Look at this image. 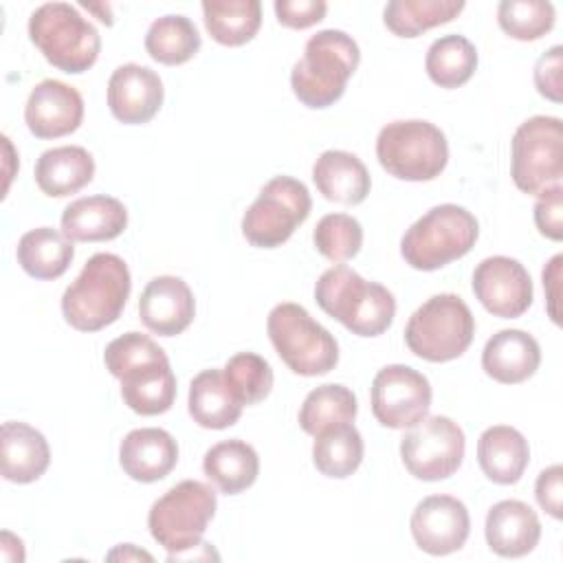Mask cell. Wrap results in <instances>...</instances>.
Masks as SVG:
<instances>
[{"mask_svg":"<svg viewBox=\"0 0 563 563\" xmlns=\"http://www.w3.org/2000/svg\"><path fill=\"white\" fill-rule=\"evenodd\" d=\"M308 187L290 176H275L242 216V235L257 249L282 246L310 216Z\"/></svg>","mask_w":563,"mask_h":563,"instance_id":"cell-11","label":"cell"},{"mask_svg":"<svg viewBox=\"0 0 563 563\" xmlns=\"http://www.w3.org/2000/svg\"><path fill=\"white\" fill-rule=\"evenodd\" d=\"M475 336V317L462 297L440 292L427 299L407 321V347L429 361L446 363L462 356Z\"/></svg>","mask_w":563,"mask_h":563,"instance_id":"cell-7","label":"cell"},{"mask_svg":"<svg viewBox=\"0 0 563 563\" xmlns=\"http://www.w3.org/2000/svg\"><path fill=\"white\" fill-rule=\"evenodd\" d=\"M363 438L358 429L350 424L330 427L314 435L312 462L317 471L325 477L343 479L350 477L363 462Z\"/></svg>","mask_w":563,"mask_h":563,"instance_id":"cell-33","label":"cell"},{"mask_svg":"<svg viewBox=\"0 0 563 563\" xmlns=\"http://www.w3.org/2000/svg\"><path fill=\"white\" fill-rule=\"evenodd\" d=\"M123 402L141 416H158L172 409L176 398V376L169 358H154L128 367L121 376Z\"/></svg>","mask_w":563,"mask_h":563,"instance_id":"cell-24","label":"cell"},{"mask_svg":"<svg viewBox=\"0 0 563 563\" xmlns=\"http://www.w3.org/2000/svg\"><path fill=\"white\" fill-rule=\"evenodd\" d=\"M475 216L453 202L431 207L400 240L402 260L416 271H438L464 257L477 242Z\"/></svg>","mask_w":563,"mask_h":563,"instance_id":"cell-4","label":"cell"},{"mask_svg":"<svg viewBox=\"0 0 563 563\" xmlns=\"http://www.w3.org/2000/svg\"><path fill=\"white\" fill-rule=\"evenodd\" d=\"M73 257V242L51 227L31 229L18 242V264L26 275L35 279L62 277L68 271Z\"/></svg>","mask_w":563,"mask_h":563,"instance_id":"cell-30","label":"cell"},{"mask_svg":"<svg viewBox=\"0 0 563 563\" xmlns=\"http://www.w3.org/2000/svg\"><path fill=\"white\" fill-rule=\"evenodd\" d=\"M24 121L37 139L66 136L84 121V99L77 88L59 79H44L26 99Z\"/></svg>","mask_w":563,"mask_h":563,"instance_id":"cell-16","label":"cell"},{"mask_svg":"<svg viewBox=\"0 0 563 563\" xmlns=\"http://www.w3.org/2000/svg\"><path fill=\"white\" fill-rule=\"evenodd\" d=\"M411 537L420 550L433 556L457 552L471 532V517L457 497L429 495L411 512Z\"/></svg>","mask_w":563,"mask_h":563,"instance_id":"cell-15","label":"cell"},{"mask_svg":"<svg viewBox=\"0 0 563 563\" xmlns=\"http://www.w3.org/2000/svg\"><path fill=\"white\" fill-rule=\"evenodd\" d=\"M128 264L114 253H95L64 290L62 314L79 332H97L114 323L130 297Z\"/></svg>","mask_w":563,"mask_h":563,"instance_id":"cell-1","label":"cell"},{"mask_svg":"<svg viewBox=\"0 0 563 563\" xmlns=\"http://www.w3.org/2000/svg\"><path fill=\"white\" fill-rule=\"evenodd\" d=\"M202 15L207 33L222 46H242L262 26L260 0H205Z\"/></svg>","mask_w":563,"mask_h":563,"instance_id":"cell-31","label":"cell"},{"mask_svg":"<svg viewBox=\"0 0 563 563\" xmlns=\"http://www.w3.org/2000/svg\"><path fill=\"white\" fill-rule=\"evenodd\" d=\"M0 464L2 477L7 482L31 484L40 479L51 464V449L46 438L26 422H2Z\"/></svg>","mask_w":563,"mask_h":563,"instance_id":"cell-23","label":"cell"},{"mask_svg":"<svg viewBox=\"0 0 563 563\" xmlns=\"http://www.w3.org/2000/svg\"><path fill=\"white\" fill-rule=\"evenodd\" d=\"M81 7H86L88 11H95L99 13V20L108 26H112V15H110V9L106 4H90V2H81Z\"/></svg>","mask_w":563,"mask_h":563,"instance_id":"cell-47","label":"cell"},{"mask_svg":"<svg viewBox=\"0 0 563 563\" xmlns=\"http://www.w3.org/2000/svg\"><path fill=\"white\" fill-rule=\"evenodd\" d=\"M161 77L141 64H123L108 79V108L112 117L128 125L152 121L163 106Z\"/></svg>","mask_w":563,"mask_h":563,"instance_id":"cell-17","label":"cell"},{"mask_svg":"<svg viewBox=\"0 0 563 563\" xmlns=\"http://www.w3.org/2000/svg\"><path fill=\"white\" fill-rule=\"evenodd\" d=\"M561 264H563V255H554L548 266L543 268V288H545V299H548V314L554 323H561L559 319V282H561Z\"/></svg>","mask_w":563,"mask_h":563,"instance_id":"cell-45","label":"cell"},{"mask_svg":"<svg viewBox=\"0 0 563 563\" xmlns=\"http://www.w3.org/2000/svg\"><path fill=\"white\" fill-rule=\"evenodd\" d=\"M108 559H110V561H114V559H121V561H130V559H145V561H152V554L145 552V550L134 548L132 543H123V545L114 548L112 552H108Z\"/></svg>","mask_w":563,"mask_h":563,"instance_id":"cell-46","label":"cell"},{"mask_svg":"<svg viewBox=\"0 0 563 563\" xmlns=\"http://www.w3.org/2000/svg\"><path fill=\"white\" fill-rule=\"evenodd\" d=\"M29 37L57 70L79 75L101 51L99 31L68 2H46L29 18Z\"/></svg>","mask_w":563,"mask_h":563,"instance_id":"cell-5","label":"cell"},{"mask_svg":"<svg viewBox=\"0 0 563 563\" xmlns=\"http://www.w3.org/2000/svg\"><path fill=\"white\" fill-rule=\"evenodd\" d=\"M561 479H563V468L561 464H552L545 471L539 473L537 484H534V497L539 501V506L554 519H561Z\"/></svg>","mask_w":563,"mask_h":563,"instance_id":"cell-44","label":"cell"},{"mask_svg":"<svg viewBox=\"0 0 563 563\" xmlns=\"http://www.w3.org/2000/svg\"><path fill=\"white\" fill-rule=\"evenodd\" d=\"M222 374L244 407L262 402L273 389V369L268 361L253 352H240L231 356L222 367Z\"/></svg>","mask_w":563,"mask_h":563,"instance_id":"cell-38","label":"cell"},{"mask_svg":"<svg viewBox=\"0 0 563 563\" xmlns=\"http://www.w3.org/2000/svg\"><path fill=\"white\" fill-rule=\"evenodd\" d=\"M541 363V347L537 339L523 330H499L482 350L484 372L504 385L528 380Z\"/></svg>","mask_w":563,"mask_h":563,"instance_id":"cell-22","label":"cell"},{"mask_svg":"<svg viewBox=\"0 0 563 563\" xmlns=\"http://www.w3.org/2000/svg\"><path fill=\"white\" fill-rule=\"evenodd\" d=\"M563 46H552L548 48L534 64V86L541 97L561 103L563 99Z\"/></svg>","mask_w":563,"mask_h":563,"instance_id":"cell-42","label":"cell"},{"mask_svg":"<svg viewBox=\"0 0 563 563\" xmlns=\"http://www.w3.org/2000/svg\"><path fill=\"white\" fill-rule=\"evenodd\" d=\"M266 330L279 358L299 376H321L339 363L336 339L299 303H277L268 312Z\"/></svg>","mask_w":563,"mask_h":563,"instance_id":"cell-9","label":"cell"},{"mask_svg":"<svg viewBox=\"0 0 563 563\" xmlns=\"http://www.w3.org/2000/svg\"><path fill=\"white\" fill-rule=\"evenodd\" d=\"M429 79L440 88L464 86L477 68V48L464 35L449 33L438 37L424 57Z\"/></svg>","mask_w":563,"mask_h":563,"instance_id":"cell-32","label":"cell"},{"mask_svg":"<svg viewBox=\"0 0 563 563\" xmlns=\"http://www.w3.org/2000/svg\"><path fill=\"white\" fill-rule=\"evenodd\" d=\"M356 411L358 405L354 391L345 385L328 383L306 396L299 409V427L308 435H317L330 427L354 422Z\"/></svg>","mask_w":563,"mask_h":563,"instance_id":"cell-36","label":"cell"},{"mask_svg":"<svg viewBox=\"0 0 563 563\" xmlns=\"http://www.w3.org/2000/svg\"><path fill=\"white\" fill-rule=\"evenodd\" d=\"M477 462L490 482L501 486L517 484L530 462L528 440L515 427H488L477 440Z\"/></svg>","mask_w":563,"mask_h":563,"instance_id":"cell-26","label":"cell"},{"mask_svg":"<svg viewBox=\"0 0 563 563\" xmlns=\"http://www.w3.org/2000/svg\"><path fill=\"white\" fill-rule=\"evenodd\" d=\"M464 431L446 416H429L409 427L400 440L405 468L422 482L451 477L464 460Z\"/></svg>","mask_w":563,"mask_h":563,"instance_id":"cell-12","label":"cell"},{"mask_svg":"<svg viewBox=\"0 0 563 563\" xmlns=\"http://www.w3.org/2000/svg\"><path fill=\"white\" fill-rule=\"evenodd\" d=\"M314 299L325 314L358 336L383 334L396 314L394 295L383 284L363 279L345 264L321 273L314 286Z\"/></svg>","mask_w":563,"mask_h":563,"instance_id":"cell-3","label":"cell"},{"mask_svg":"<svg viewBox=\"0 0 563 563\" xmlns=\"http://www.w3.org/2000/svg\"><path fill=\"white\" fill-rule=\"evenodd\" d=\"M189 416L205 429L233 427L244 405L231 391L222 369H202L189 385Z\"/></svg>","mask_w":563,"mask_h":563,"instance_id":"cell-28","label":"cell"},{"mask_svg":"<svg viewBox=\"0 0 563 563\" xmlns=\"http://www.w3.org/2000/svg\"><path fill=\"white\" fill-rule=\"evenodd\" d=\"M178 462V444L165 429L143 427L130 431L119 446V464L134 482L152 484L167 477Z\"/></svg>","mask_w":563,"mask_h":563,"instance_id":"cell-19","label":"cell"},{"mask_svg":"<svg viewBox=\"0 0 563 563\" xmlns=\"http://www.w3.org/2000/svg\"><path fill=\"white\" fill-rule=\"evenodd\" d=\"M312 242L325 260L347 262L363 246V227L347 213H328L317 222Z\"/></svg>","mask_w":563,"mask_h":563,"instance_id":"cell-39","label":"cell"},{"mask_svg":"<svg viewBox=\"0 0 563 563\" xmlns=\"http://www.w3.org/2000/svg\"><path fill=\"white\" fill-rule=\"evenodd\" d=\"M372 413L387 429H409L427 418L431 385L409 365H385L372 380Z\"/></svg>","mask_w":563,"mask_h":563,"instance_id":"cell-13","label":"cell"},{"mask_svg":"<svg viewBox=\"0 0 563 563\" xmlns=\"http://www.w3.org/2000/svg\"><path fill=\"white\" fill-rule=\"evenodd\" d=\"M312 180L325 200L341 205H361L372 187L363 161L343 150H325L312 165Z\"/></svg>","mask_w":563,"mask_h":563,"instance_id":"cell-25","label":"cell"},{"mask_svg":"<svg viewBox=\"0 0 563 563\" xmlns=\"http://www.w3.org/2000/svg\"><path fill=\"white\" fill-rule=\"evenodd\" d=\"M376 158L394 178L433 180L449 163V143L444 132L429 121H391L378 132Z\"/></svg>","mask_w":563,"mask_h":563,"instance_id":"cell-8","label":"cell"},{"mask_svg":"<svg viewBox=\"0 0 563 563\" xmlns=\"http://www.w3.org/2000/svg\"><path fill=\"white\" fill-rule=\"evenodd\" d=\"M462 9V0H391L383 11V20L394 35L418 37L433 26L451 22Z\"/></svg>","mask_w":563,"mask_h":563,"instance_id":"cell-34","label":"cell"},{"mask_svg":"<svg viewBox=\"0 0 563 563\" xmlns=\"http://www.w3.org/2000/svg\"><path fill=\"white\" fill-rule=\"evenodd\" d=\"M358 62L361 51L352 35L323 29L306 42L301 59L290 70V88L303 106L312 110L328 108L343 97Z\"/></svg>","mask_w":563,"mask_h":563,"instance_id":"cell-2","label":"cell"},{"mask_svg":"<svg viewBox=\"0 0 563 563\" xmlns=\"http://www.w3.org/2000/svg\"><path fill=\"white\" fill-rule=\"evenodd\" d=\"M139 317L158 336L185 332L196 317V299L185 279L158 275L147 282L139 299Z\"/></svg>","mask_w":563,"mask_h":563,"instance_id":"cell-18","label":"cell"},{"mask_svg":"<svg viewBox=\"0 0 563 563\" xmlns=\"http://www.w3.org/2000/svg\"><path fill=\"white\" fill-rule=\"evenodd\" d=\"M200 33L185 15H163L154 20L145 33L147 55L165 66L189 62L200 51Z\"/></svg>","mask_w":563,"mask_h":563,"instance_id":"cell-35","label":"cell"},{"mask_svg":"<svg viewBox=\"0 0 563 563\" xmlns=\"http://www.w3.org/2000/svg\"><path fill=\"white\" fill-rule=\"evenodd\" d=\"M128 227V209L119 198L97 194L73 200L62 213V233L70 242H106Z\"/></svg>","mask_w":563,"mask_h":563,"instance_id":"cell-21","label":"cell"},{"mask_svg":"<svg viewBox=\"0 0 563 563\" xmlns=\"http://www.w3.org/2000/svg\"><path fill=\"white\" fill-rule=\"evenodd\" d=\"M484 534L495 554L519 559L532 552L539 543L541 521L526 501L504 499L488 510Z\"/></svg>","mask_w":563,"mask_h":563,"instance_id":"cell-20","label":"cell"},{"mask_svg":"<svg viewBox=\"0 0 563 563\" xmlns=\"http://www.w3.org/2000/svg\"><path fill=\"white\" fill-rule=\"evenodd\" d=\"M510 176L519 191L539 196L561 185L563 178V125L556 117L526 119L510 141Z\"/></svg>","mask_w":563,"mask_h":563,"instance_id":"cell-10","label":"cell"},{"mask_svg":"<svg viewBox=\"0 0 563 563\" xmlns=\"http://www.w3.org/2000/svg\"><path fill=\"white\" fill-rule=\"evenodd\" d=\"M95 176V158L79 145H62L40 154L35 163V183L42 194L64 198L84 189Z\"/></svg>","mask_w":563,"mask_h":563,"instance_id":"cell-27","label":"cell"},{"mask_svg":"<svg viewBox=\"0 0 563 563\" xmlns=\"http://www.w3.org/2000/svg\"><path fill=\"white\" fill-rule=\"evenodd\" d=\"M163 356H167L165 350L147 334L125 332L108 343V347L103 352V363H106V369L114 378H119L128 367L145 363V361L163 358Z\"/></svg>","mask_w":563,"mask_h":563,"instance_id":"cell-40","label":"cell"},{"mask_svg":"<svg viewBox=\"0 0 563 563\" xmlns=\"http://www.w3.org/2000/svg\"><path fill=\"white\" fill-rule=\"evenodd\" d=\"M473 292L495 317L517 319L532 306V279L526 266L506 255H493L477 264Z\"/></svg>","mask_w":563,"mask_h":563,"instance_id":"cell-14","label":"cell"},{"mask_svg":"<svg viewBox=\"0 0 563 563\" xmlns=\"http://www.w3.org/2000/svg\"><path fill=\"white\" fill-rule=\"evenodd\" d=\"M216 508V490L198 479L178 482L152 504L147 528L152 539L167 550V561L202 543Z\"/></svg>","mask_w":563,"mask_h":563,"instance_id":"cell-6","label":"cell"},{"mask_svg":"<svg viewBox=\"0 0 563 563\" xmlns=\"http://www.w3.org/2000/svg\"><path fill=\"white\" fill-rule=\"evenodd\" d=\"M328 4L323 0H277L275 15L282 26L308 29L325 18Z\"/></svg>","mask_w":563,"mask_h":563,"instance_id":"cell-43","label":"cell"},{"mask_svg":"<svg viewBox=\"0 0 563 563\" xmlns=\"http://www.w3.org/2000/svg\"><path fill=\"white\" fill-rule=\"evenodd\" d=\"M534 224L541 235L559 242L563 238V187H550L534 202Z\"/></svg>","mask_w":563,"mask_h":563,"instance_id":"cell-41","label":"cell"},{"mask_svg":"<svg viewBox=\"0 0 563 563\" xmlns=\"http://www.w3.org/2000/svg\"><path fill=\"white\" fill-rule=\"evenodd\" d=\"M556 20L554 7L548 0H501L497 22L501 31L519 42H532L552 31Z\"/></svg>","mask_w":563,"mask_h":563,"instance_id":"cell-37","label":"cell"},{"mask_svg":"<svg viewBox=\"0 0 563 563\" xmlns=\"http://www.w3.org/2000/svg\"><path fill=\"white\" fill-rule=\"evenodd\" d=\"M202 471L218 490L238 495L255 484L260 475V457L244 440H222L205 453Z\"/></svg>","mask_w":563,"mask_h":563,"instance_id":"cell-29","label":"cell"}]
</instances>
